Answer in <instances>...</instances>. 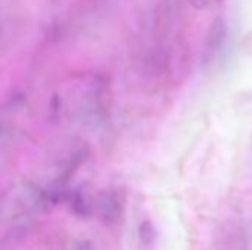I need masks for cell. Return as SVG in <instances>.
Segmentation results:
<instances>
[{"label":"cell","instance_id":"cell-1","mask_svg":"<svg viewBox=\"0 0 252 250\" xmlns=\"http://www.w3.org/2000/svg\"><path fill=\"white\" fill-rule=\"evenodd\" d=\"M226 35V25L223 24L221 19H217L207 37V44H205V56H214V53L219 50V47L221 46L223 40Z\"/></svg>","mask_w":252,"mask_h":250},{"label":"cell","instance_id":"cell-2","mask_svg":"<svg viewBox=\"0 0 252 250\" xmlns=\"http://www.w3.org/2000/svg\"><path fill=\"white\" fill-rule=\"evenodd\" d=\"M221 1H223V0H192V4H193L196 9L207 10V9L216 7V6L220 4Z\"/></svg>","mask_w":252,"mask_h":250}]
</instances>
